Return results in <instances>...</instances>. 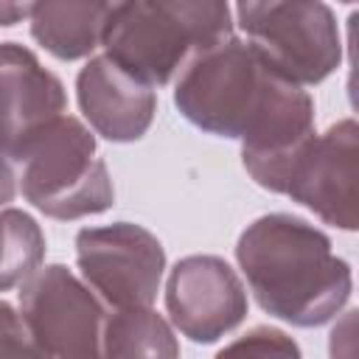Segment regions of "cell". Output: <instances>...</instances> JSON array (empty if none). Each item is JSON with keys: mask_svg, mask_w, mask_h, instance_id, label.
Wrapping results in <instances>:
<instances>
[{"mask_svg": "<svg viewBox=\"0 0 359 359\" xmlns=\"http://www.w3.org/2000/svg\"><path fill=\"white\" fill-rule=\"evenodd\" d=\"M174 101L191 123L241 137L244 154H275L314 132L311 98L233 36L191 59Z\"/></svg>", "mask_w": 359, "mask_h": 359, "instance_id": "6da1fadb", "label": "cell"}, {"mask_svg": "<svg viewBox=\"0 0 359 359\" xmlns=\"http://www.w3.org/2000/svg\"><path fill=\"white\" fill-rule=\"evenodd\" d=\"M238 264L258 303L294 325H320L339 311L351 272L328 238L300 219L275 213L252 222L238 238Z\"/></svg>", "mask_w": 359, "mask_h": 359, "instance_id": "7a4b0ae2", "label": "cell"}, {"mask_svg": "<svg viewBox=\"0 0 359 359\" xmlns=\"http://www.w3.org/2000/svg\"><path fill=\"white\" fill-rule=\"evenodd\" d=\"M230 39L224 3H121L107 14V59L143 84H165L185 59Z\"/></svg>", "mask_w": 359, "mask_h": 359, "instance_id": "3957f363", "label": "cell"}, {"mask_svg": "<svg viewBox=\"0 0 359 359\" xmlns=\"http://www.w3.org/2000/svg\"><path fill=\"white\" fill-rule=\"evenodd\" d=\"M247 171L264 188L289 194L328 224L356 227V126L342 121L323 137L314 132L275 154H244Z\"/></svg>", "mask_w": 359, "mask_h": 359, "instance_id": "277c9868", "label": "cell"}, {"mask_svg": "<svg viewBox=\"0 0 359 359\" xmlns=\"http://www.w3.org/2000/svg\"><path fill=\"white\" fill-rule=\"evenodd\" d=\"M28 202L56 219H79L112 205V182L95 157L93 135L70 115L45 123L20 157Z\"/></svg>", "mask_w": 359, "mask_h": 359, "instance_id": "5b68a950", "label": "cell"}, {"mask_svg": "<svg viewBox=\"0 0 359 359\" xmlns=\"http://www.w3.org/2000/svg\"><path fill=\"white\" fill-rule=\"evenodd\" d=\"M238 25L250 48L292 84L323 81L339 62V34L323 3H241Z\"/></svg>", "mask_w": 359, "mask_h": 359, "instance_id": "8992f818", "label": "cell"}, {"mask_svg": "<svg viewBox=\"0 0 359 359\" xmlns=\"http://www.w3.org/2000/svg\"><path fill=\"white\" fill-rule=\"evenodd\" d=\"M20 306L42 359H107L104 311L65 266L25 278Z\"/></svg>", "mask_w": 359, "mask_h": 359, "instance_id": "52a82bcc", "label": "cell"}, {"mask_svg": "<svg viewBox=\"0 0 359 359\" xmlns=\"http://www.w3.org/2000/svg\"><path fill=\"white\" fill-rule=\"evenodd\" d=\"M84 278L115 309H149L163 275L160 241L137 224L87 227L76 238Z\"/></svg>", "mask_w": 359, "mask_h": 359, "instance_id": "ba28073f", "label": "cell"}, {"mask_svg": "<svg viewBox=\"0 0 359 359\" xmlns=\"http://www.w3.org/2000/svg\"><path fill=\"white\" fill-rule=\"evenodd\" d=\"M65 112V93L31 50L0 45V205L17 194L14 163H20L28 140Z\"/></svg>", "mask_w": 359, "mask_h": 359, "instance_id": "9c48e42d", "label": "cell"}, {"mask_svg": "<svg viewBox=\"0 0 359 359\" xmlns=\"http://www.w3.org/2000/svg\"><path fill=\"white\" fill-rule=\"evenodd\" d=\"M165 303L177 328L196 342L219 339L236 328L247 311V297L236 272L213 255L180 261L168 278Z\"/></svg>", "mask_w": 359, "mask_h": 359, "instance_id": "30bf717a", "label": "cell"}, {"mask_svg": "<svg viewBox=\"0 0 359 359\" xmlns=\"http://www.w3.org/2000/svg\"><path fill=\"white\" fill-rule=\"evenodd\" d=\"M79 101L87 121L109 140L140 137L154 115V93L123 67L98 56L79 73Z\"/></svg>", "mask_w": 359, "mask_h": 359, "instance_id": "8fae6325", "label": "cell"}, {"mask_svg": "<svg viewBox=\"0 0 359 359\" xmlns=\"http://www.w3.org/2000/svg\"><path fill=\"white\" fill-rule=\"evenodd\" d=\"M109 3H39L31 6V34L59 59L90 53L107 25Z\"/></svg>", "mask_w": 359, "mask_h": 359, "instance_id": "7c38bea8", "label": "cell"}, {"mask_svg": "<svg viewBox=\"0 0 359 359\" xmlns=\"http://www.w3.org/2000/svg\"><path fill=\"white\" fill-rule=\"evenodd\" d=\"M104 353L107 359H177L180 348L151 309H118L104 320Z\"/></svg>", "mask_w": 359, "mask_h": 359, "instance_id": "4fadbf2b", "label": "cell"}, {"mask_svg": "<svg viewBox=\"0 0 359 359\" xmlns=\"http://www.w3.org/2000/svg\"><path fill=\"white\" fill-rule=\"evenodd\" d=\"M45 238L36 222L20 210L0 213V289L31 278L42 261Z\"/></svg>", "mask_w": 359, "mask_h": 359, "instance_id": "5bb4252c", "label": "cell"}, {"mask_svg": "<svg viewBox=\"0 0 359 359\" xmlns=\"http://www.w3.org/2000/svg\"><path fill=\"white\" fill-rule=\"evenodd\" d=\"M216 359H300V351L286 334L275 328H255L227 345Z\"/></svg>", "mask_w": 359, "mask_h": 359, "instance_id": "9a60e30c", "label": "cell"}, {"mask_svg": "<svg viewBox=\"0 0 359 359\" xmlns=\"http://www.w3.org/2000/svg\"><path fill=\"white\" fill-rule=\"evenodd\" d=\"M0 359H42L25 320L8 303H0Z\"/></svg>", "mask_w": 359, "mask_h": 359, "instance_id": "2e32d148", "label": "cell"}, {"mask_svg": "<svg viewBox=\"0 0 359 359\" xmlns=\"http://www.w3.org/2000/svg\"><path fill=\"white\" fill-rule=\"evenodd\" d=\"M31 6H0V22L3 25H14L20 17H28Z\"/></svg>", "mask_w": 359, "mask_h": 359, "instance_id": "e0dca14e", "label": "cell"}]
</instances>
